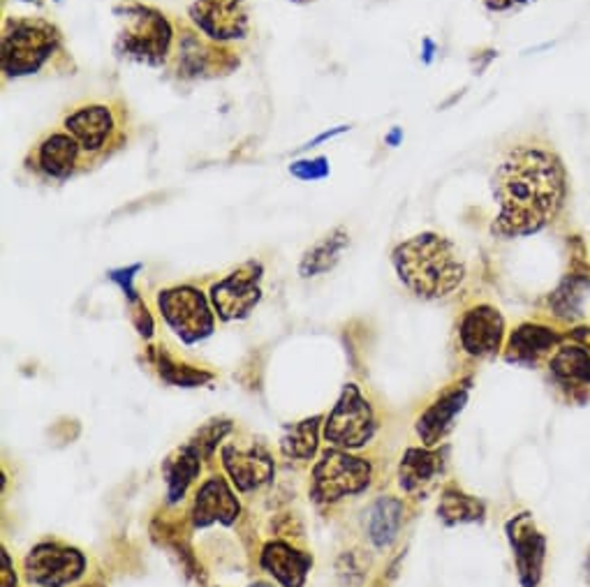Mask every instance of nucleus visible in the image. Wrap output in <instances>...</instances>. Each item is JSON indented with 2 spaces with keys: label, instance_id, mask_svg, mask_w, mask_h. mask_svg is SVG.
Here are the masks:
<instances>
[{
  "label": "nucleus",
  "instance_id": "obj_18",
  "mask_svg": "<svg viewBox=\"0 0 590 587\" xmlns=\"http://www.w3.org/2000/svg\"><path fill=\"white\" fill-rule=\"evenodd\" d=\"M222 467L230 474L232 484L241 493L258 490L273 479V461L264 449H237V446H224L222 449Z\"/></svg>",
  "mask_w": 590,
  "mask_h": 587
},
{
  "label": "nucleus",
  "instance_id": "obj_34",
  "mask_svg": "<svg viewBox=\"0 0 590 587\" xmlns=\"http://www.w3.org/2000/svg\"><path fill=\"white\" fill-rule=\"evenodd\" d=\"M294 3H316V0H294Z\"/></svg>",
  "mask_w": 590,
  "mask_h": 587
},
{
  "label": "nucleus",
  "instance_id": "obj_20",
  "mask_svg": "<svg viewBox=\"0 0 590 587\" xmlns=\"http://www.w3.org/2000/svg\"><path fill=\"white\" fill-rule=\"evenodd\" d=\"M262 569L283 587H303L308 571L313 567V557L292 548L286 542H269L260 555Z\"/></svg>",
  "mask_w": 590,
  "mask_h": 587
},
{
  "label": "nucleus",
  "instance_id": "obj_14",
  "mask_svg": "<svg viewBox=\"0 0 590 587\" xmlns=\"http://www.w3.org/2000/svg\"><path fill=\"white\" fill-rule=\"evenodd\" d=\"M504 338V320L498 307L480 303L463 313L459 322V341L466 354L484 358L493 356L502 347Z\"/></svg>",
  "mask_w": 590,
  "mask_h": 587
},
{
  "label": "nucleus",
  "instance_id": "obj_10",
  "mask_svg": "<svg viewBox=\"0 0 590 587\" xmlns=\"http://www.w3.org/2000/svg\"><path fill=\"white\" fill-rule=\"evenodd\" d=\"M23 567L26 580L36 587H70L87 571V557L77 548L47 542L28 553Z\"/></svg>",
  "mask_w": 590,
  "mask_h": 587
},
{
  "label": "nucleus",
  "instance_id": "obj_17",
  "mask_svg": "<svg viewBox=\"0 0 590 587\" xmlns=\"http://www.w3.org/2000/svg\"><path fill=\"white\" fill-rule=\"evenodd\" d=\"M449 449H433V446H412L406 452L399 465V486L408 495H427L444 472Z\"/></svg>",
  "mask_w": 590,
  "mask_h": 587
},
{
  "label": "nucleus",
  "instance_id": "obj_21",
  "mask_svg": "<svg viewBox=\"0 0 590 587\" xmlns=\"http://www.w3.org/2000/svg\"><path fill=\"white\" fill-rule=\"evenodd\" d=\"M403 520H406L403 502L391 495H382L376 502H371V507L363 512V533H367L376 550H387L397 544Z\"/></svg>",
  "mask_w": 590,
  "mask_h": 587
},
{
  "label": "nucleus",
  "instance_id": "obj_19",
  "mask_svg": "<svg viewBox=\"0 0 590 587\" xmlns=\"http://www.w3.org/2000/svg\"><path fill=\"white\" fill-rule=\"evenodd\" d=\"M239 499L230 484L213 477L207 479L200 490H197L194 497V507H192V523L194 527H209L213 523L220 525H232L239 518Z\"/></svg>",
  "mask_w": 590,
  "mask_h": 587
},
{
  "label": "nucleus",
  "instance_id": "obj_5",
  "mask_svg": "<svg viewBox=\"0 0 590 587\" xmlns=\"http://www.w3.org/2000/svg\"><path fill=\"white\" fill-rule=\"evenodd\" d=\"M373 467L369 461L329 449L313 467L311 497L318 505H333L343 497L359 495L371 486Z\"/></svg>",
  "mask_w": 590,
  "mask_h": 587
},
{
  "label": "nucleus",
  "instance_id": "obj_8",
  "mask_svg": "<svg viewBox=\"0 0 590 587\" xmlns=\"http://www.w3.org/2000/svg\"><path fill=\"white\" fill-rule=\"evenodd\" d=\"M158 307L183 343L204 341L213 333L216 320L207 296L190 285L170 287L158 294Z\"/></svg>",
  "mask_w": 590,
  "mask_h": 587
},
{
  "label": "nucleus",
  "instance_id": "obj_25",
  "mask_svg": "<svg viewBox=\"0 0 590 587\" xmlns=\"http://www.w3.org/2000/svg\"><path fill=\"white\" fill-rule=\"evenodd\" d=\"M487 514V507L482 499H477L459 488H444L438 516L444 525H463V523H482Z\"/></svg>",
  "mask_w": 590,
  "mask_h": 587
},
{
  "label": "nucleus",
  "instance_id": "obj_15",
  "mask_svg": "<svg viewBox=\"0 0 590 587\" xmlns=\"http://www.w3.org/2000/svg\"><path fill=\"white\" fill-rule=\"evenodd\" d=\"M470 388L472 382L461 379L444 388L442 394L421 412V416L417 418V435L421 442H424V446H438L440 439H444V435L454 428L457 416L468 405Z\"/></svg>",
  "mask_w": 590,
  "mask_h": 587
},
{
  "label": "nucleus",
  "instance_id": "obj_27",
  "mask_svg": "<svg viewBox=\"0 0 590 587\" xmlns=\"http://www.w3.org/2000/svg\"><path fill=\"white\" fill-rule=\"evenodd\" d=\"M158 368H160V377L164 382H170L174 386H183V388L202 386V384H207V382L213 379L211 373H204L200 368L183 366V363H177L172 356H167L164 352L158 354Z\"/></svg>",
  "mask_w": 590,
  "mask_h": 587
},
{
  "label": "nucleus",
  "instance_id": "obj_6",
  "mask_svg": "<svg viewBox=\"0 0 590 587\" xmlns=\"http://www.w3.org/2000/svg\"><path fill=\"white\" fill-rule=\"evenodd\" d=\"M172 26L153 8L130 3L126 8V28L119 36V49L128 59L158 65L172 49Z\"/></svg>",
  "mask_w": 590,
  "mask_h": 587
},
{
  "label": "nucleus",
  "instance_id": "obj_24",
  "mask_svg": "<svg viewBox=\"0 0 590 587\" xmlns=\"http://www.w3.org/2000/svg\"><path fill=\"white\" fill-rule=\"evenodd\" d=\"M350 245V234L343 227H336L329 232L324 239H320L308 253L303 255L299 264V273L303 277H313L331 271L336 264L341 262L343 250Z\"/></svg>",
  "mask_w": 590,
  "mask_h": 587
},
{
  "label": "nucleus",
  "instance_id": "obj_30",
  "mask_svg": "<svg viewBox=\"0 0 590 587\" xmlns=\"http://www.w3.org/2000/svg\"><path fill=\"white\" fill-rule=\"evenodd\" d=\"M566 338L572 341V343L583 345L590 352V326H574L572 331L566 333Z\"/></svg>",
  "mask_w": 590,
  "mask_h": 587
},
{
  "label": "nucleus",
  "instance_id": "obj_32",
  "mask_svg": "<svg viewBox=\"0 0 590 587\" xmlns=\"http://www.w3.org/2000/svg\"><path fill=\"white\" fill-rule=\"evenodd\" d=\"M586 580H588V587H590V555H588V560H586Z\"/></svg>",
  "mask_w": 590,
  "mask_h": 587
},
{
  "label": "nucleus",
  "instance_id": "obj_11",
  "mask_svg": "<svg viewBox=\"0 0 590 587\" xmlns=\"http://www.w3.org/2000/svg\"><path fill=\"white\" fill-rule=\"evenodd\" d=\"M190 19L213 42L243 40L250 31L248 0H192Z\"/></svg>",
  "mask_w": 590,
  "mask_h": 587
},
{
  "label": "nucleus",
  "instance_id": "obj_33",
  "mask_svg": "<svg viewBox=\"0 0 590 587\" xmlns=\"http://www.w3.org/2000/svg\"><path fill=\"white\" fill-rule=\"evenodd\" d=\"M250 587H273V585H269V583H252Z\"/></svg>",
  "mask_w": 590,
  "mask_h": 587
},
{
  "label": "nucleus",
  "instance_id": "obj_16",
  "mask_svg": "<svg viewBox=\"0 0 590 587\" xmlns=\"http://www.w3.org/2000/svg\"><path fill=\"white\" fill-rule=\"evenodd\" d=\"M566 335H560L556 328L540 324V322H523L512 333L508 347H504V358L517 366H538V363L560 347Z\"/></svg>",
  "mask_w": 590,
  "mask_h": 587
},
{
  "label": "nucleus",
  "instance_id": "obj_2",
  "mask_svg": "<svg viewBox=\"0 0 590 587\" xmlns=\"http://www.w3.org/2000/svg\"><path fill=\"white\" fill-rule=\"evenodd\" d=\"M401 283L419 298H444L466 281V262L454 241L442 234H417L391 253Z\"/></svg>",
  "mask_w": 590,
  "mask_h": 587
},
{
  "label": "nucleus",
  "instance_id": "obj_28",
  "mask_svg": "<svg viewBox=\"0 0 590 587\" xmlns=\"http://www.w3.org/2000/svg\"><path fill=\"white\" fill-rule=\"evenodd\" d=\"M230 424L228 422H211L209 426H204L197 437L190 442L197 452L202 456H211L213 449L218 446V442L224 437V433H230Z\"/></svg>",
  "mask_w": 590,
  "mask_h": 587
},
{
  "label": "nucleus",
  "instance_id": "obj_26",
  "mask_svg": "<svg viewBox=\"0 0 590 587\" xmlns=\"http://www.w3.org/2000/svg\"><path fill=\"white\" fill-rule=\"evenodd\" d=\"M320 422V416H313L303 418L299 424L286 426V433L280 437V452H283V456L294 461H311L318 454Z\"/></svg>",
  "mask_w": 590,
  "mask_h": 587
},
{
  "label": "nucleus",
  "instance_id": "obj_23",
  "mask_svg": "<svg viewBox=\"0 0 590 587\" xmlns=\"http://www.w3.org/2000/svg\"><path fill=\"white\" fill-rule=\"evenodd\" d=\"M202 467V454L194 449L188 442L162 463V477L167 484V497H170V505H177L179 499H183L188 486L197 479Z\"/></svg>",
  "mask_w": 590,
  "mask_h": 587
},
{
  "label": "nucleus",
  "instance_id": "obj_1",
  "mask_svg": "<svg viewBox=\"0 0 590 587\" xmlns=\"http://www.w3.org/2000/svg\"><path fill=\"white\" fill-rule=\"evenodd\" d=\"M500 206L491 232L502 239L538 234L560 215L568 202V170L549 144L521 142L496 164L491 176Z\"/></svg>",
  "mask_w": 590,
  "mask_h": 587
},
{
  "label": "nucleus",
  "instance_id": "obj_4",
  "mask_svg": "<svg viewBox=\"0 0 590 587\" xmlns=\"http://www.w3.org/2000/svg\"><path fill=\"white\" fill-rule=\"evenodd\" d=\"M61 44L56 26L40 17L8 19L3 28V72L23 77L38 72Z\"/></svg>",
  "mask_w": 590,
  "mask_h": 587
},
{
  "label": "nucleus",
  "instance_id": "obj_22",
  "mask_svg": "<svg viewBox=\"0 0 590 587\" xmlns=\"http://www.w3.org/2000/svg\"><path fill=\"white\" fill-rule=\"evenodd\" d=\"M549 371L553 379L563 388H588L590 386V352L572 343L560 345L551 358H549Z\"/></svg>",
  "mask_w": 590,
  "mask_h": 587
},
{
  "label": "nucleus",
  "instance_id": "obj_31",
  "mask_svg": "<svg viewBox=\"0 0 590 587\" xmlns=\"http://www.w3.org/2000/svg\"><path fill=\"white\" fill-rule=\"evenodd\" d=\"M14 578H12V563H10V555L3 550V580H0V585L3 587H14Z\"/></svg>",
  "mask_w": 590,
  "mask_h": 587
},
{
  "label": "nucleus",
  "instance_id": "obj_9",
  "mask_svg": "<svg viewBox=\"0 0 590 587\" xmlns=\"http://www.w3.org/2000/svg\"><path fill=\"white\" fill-rule=\"evenodd\" d=\"M211 303L220 320H243L262 298V266L246 262L211 285Z\"/></svg>",
  "mask_w": 590,
  "mask_h": 587
},
{
  "label": "nucleus",
  "instance_id": "obj_3",
  "mask_svg": "<svg viewBox=\"0 0 590 587\" xmlns=\"http://www.w3.org/2000/svg\"><path fill=\"white\" fill-rule=\"evenodd\" d=\"M63 128L77 139L83 155L96 160L126 144V111L109 102L87 100L70 107Z\"/></svg>",
  "mask_w": 590,
  "mask_h": 587
},
{
  "label": "nucleus",
  "instance_id": "obj_13",
  "mask_svg": "<svg viewBox=\"0 0 590 587\" xmlns=\"http://www.w3.org/2000/svg\"><path fill=\"white\" fill-rule=\"evenodd\" d=\"M504 529H508V539L514 550L521 587H538L544 574L547 537L536 527L530 514L514 516Z\"/></svg>",
  "mask_w": 590,
  "mask_h": 587
},
{
  "label": "nucleus",
  "instance_id": "obj_12",
  "mask_svg": "<svg viewBox=\"0 0 590 587\" xmlns=\"http://www.w3.org/2000/svg\"><path fill=\"white\" fill-rule=\"evenodd\" d=\"M33 170L49 181H66L79 172V164H87L77 139L66 128L47 130L31 151Z\"/></svg>",
  "mask_w": 590,
  "mask_h": 587
},
{
  "label": "nucleus",
  "instance_id": "obj_29",
  "mask_svg": "<svg viewBox=\"0 0 590 587\" xmlns=\"http://www.w3.org/2000/svg\"><path fill=\"white\" fill-rule=\"evenodd\" d=\"M530 3V0H484V6L491 10V12H510L514 8H521Z\"/></svg>",
  "mask_w": 590,
  "mask_h": 587
},
{
  "label": "nucleus",
  "instance_id": "obj_7",
  "mask_svg": "<svg viewBox=\"0 0 590 587\" xmlns=\"http://www.w3.org/2000/svg\"><path fill=\"white\" fill-rule=\"evenodd\" d=\"M378 431L376 414L357 384H348L324 418V439L339 449H361Z\"/></svg>",
  "mask_w": 590,
  "mask_h": 587
}]
</instances>
